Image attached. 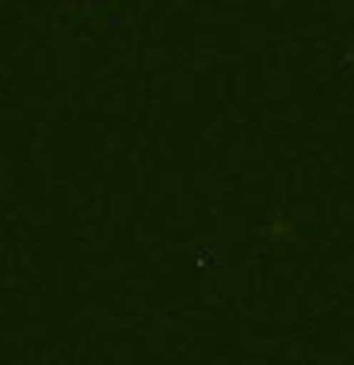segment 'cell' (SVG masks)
Instances as JSON below:
<instances>
[]
</instances>
